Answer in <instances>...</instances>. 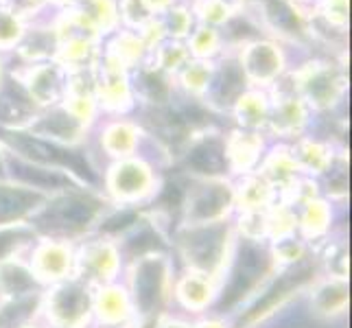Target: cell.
<instances>
[{
  "instance_id": "6da1fadb",
  "label": "cell",
  "mask_w": 352,
  "mask_h": 328,
  "mask_svg": "<svg viewBox=\"0 0 352 328\" xmlns=\"http://www.w3.org/2000/svg\"><path fill=\"white\" fill-rule=\"evenodd\" d=\"M192 162H195L199 168L219 171L223 166V155H221V149L210 142V144H201V147L195 149V153H192Z\"/></svg>"
},
{
  "instance_id": "7a4b0ae2",
  "label": "cell",
  "mask_w": 352,
  "mask_h": 328,
  "mask_svg": "<svg viewBox=\"0 0 352 328\" xmlns=\"http://www.w3.org/2000/svg\"><path fill=\"white\" fill-rule=\"evenodd\" d=\"M27 195L24 193H11V190H3L0 188V219L5 217H14L22 210H27Z\"/></svg>"
}]
</instances>
